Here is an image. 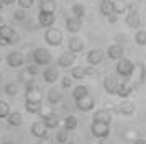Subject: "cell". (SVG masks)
Listing matches in <instances>:
<instances>
[{
    "label": "cell",
    "instance_id": "6da1fadb",
    "mask_svg": "<svg viewBox=\"0 0 146 144\" xmlns=\"http://www.w3.org/2000/svg\"><path fill=\"white\" fill-rule=\"evenodd\" d=\"M31 52H33V62L38 65H44L46 67L53 61V56H51V52L48 51L46 48H35Z\"/></svg>",
    "mask_w": 146,
    "mask_h": 144
},
{
    "label": "cell",
    "instance_id": "7a4b0ae2",
    "mask_svg": "<svg viewBox=\"0 0 146 144\" xmlns=\"http://www.w3.org/2000/svg\"><path fill=\"white\" fill-rule=\"evenodd\" d=\"M62 31H61L59 28H46V31H44V41H46L48 44L51 46V48H56V46H59L62 43Z\"/></svg>",
    "mask_w": 146,
    "mask_h": 144
},
{
    "label": "cell",
    "instance_id": "3957f363",
    "mask_svg": "<svg viewBox=\"0 0 146 144\" xmlns=\"http://www.w3.org/2000/svg\"><path fill=\"white\" fill-rule=\"evenodd\" d=\"M135 65L136 64L133 61H130V59H126V57H121L120 61H117V74H118L120 77L128 79L133 74V71H135Z\"/></svg>",
    "mask_w": 146,
    "mask_h": 144
},
{
    "label": "cell",
    "instance_id": "277c9868",
    "mask_svg": "<svg viewBox=\"0 0 146 144\" xmlns=\"http://www.w3.org/2000/svg\"><path fill=\"white\" fill-rule=\"evenodd\" d=\"M135 71H133V74L130 75L128 79H135V82L131 84L133 89H136V87H139L141 84H145V79H146V69H145V64L143 62H135Z\"/></svg>",
    "mask_w": 146,
    "mask_h": 144
},
{
    "label": "cell",
    "instance_id": "5b68a950",
    "mask_svg": "<svg viewBox=\"0 0 146 144\" xmlns=\"http://www.w3.org/2000/svg\"><path fill=\"white\" fill-rule=\"evenodd\" d=\"M90 133H92V136L99 137V139L108 137V134H110V124L108 123H102V121H92Z\"/></svg>",
    "mask_w": 146,
    "mask_h": 144
},
{
    "label": "cell",
    "instance_id": "8992f818",
    "mask_svg": "<svg viewBox=\"0 0 146 144\" xmlns=\"http://www.w3.org/2000/svg\"><path fill=\"white\" fill-rule=\"evenodd\" d=\"M27 62V57H25V54L20 51H13L7 54V64L12 67V69H18L21 65Z\"/></svg>",
    "mask_w": 146,
    "mask_h": 144
},
{
    "label": "cell",
    "instance_id": "52a82bcc",
    "mask_svg": "<svg viewBox=\"0 0 146 144\" xmlns=\"http://www.w3.org/2000/svg\"><path fill=\"white\" fill-rule=\"evenodd\" d=\"M48 131H49V128H48V124L44 123V120H43V121H35V123L31 124V134H33L35 137H38V139H44V137L48 136Z\"/></svg>",
    "mask_w": 146,
    "mask_h": 144
},
{
    "label": "cell",
    "instance_id": "ba28073f",
    "mask_svg": "<svg viewBox=\"0 0 146 144\" xmlns=\"http://www.w3.org/2000/svg\"><path fill=\"white\" fill-rule=\"evenodd\" d=\"M25 100L27 102H41L43 100V90L40 89V85H30V87H27Z\"/></svg>",
    "mask_w": 146,
    "mask_h": 144
},
{
    "label": "cell",
    "instance_id": "9c48e42d",
    "mask_svg": "<svg viewBox=\"0 0 146 144\" xmlns=\"http://www.w3.org/2000/svg\"><path fill=\"white\" fill-rule=\"evenodd\" d=\"M43 79L46 84H54L59 79V65H46L43 71Z\"/></svg>",
    "mask_w": 146,
    "mask_h": 144
},
{
    "label": "cell",
    "instance_id": "30bf717a",
    "mask_svg": "<svg viewBox=\"0 0 146 144\" xmlns=\"http://www.w3.org/2000/svg\"><path fill=\"white\" fill-rule=\"evenodd\" d=\"M123 54H125V49H123V46L118 44V43L110 44L107 48V57L112 59V61H120V59L123 57Z\"/></svg>",
    "mask_w": 146,
    "mask_h": 144
},
{
    "label": "cell",
    "instance_id": "8fae6325",
    "mask_svg": "<svg viewBox=\"0 0 146 144\" xmlns=\"http://www.w3.org/2000/svg\"><path fill=\"white\" fill-rule=\"evenodd\" d=\"M117 87H118L117 75H113V74L105 75V79H104V89H105L108 95H117Z\"/></svg>",
    "mask_w": 146,
    "mask_h": 144
},
{
    "label": "cell",
    "instance_id": "7c38bea8",
    "mask_svg": "<svg viewBox=\"0 0 146 144\" xmlns=\"http://www.w3.org/2000/svg\"><path fill=\"white\" fill-rule=\"evenodd\" d=\"M80 28H82V18L76 17V15H72V17H67V18H66V30L69 33L76 34V33L80 31Z\"/></svg>",
    "mask_w": 146,
    "mask_h": 144
},
{
    "label": "cell",
    "instance_id": "4fadbf2b",
    "mask_svg": "<svg viewBox=\"0 0 146 144\" xmlns=\"http://www.w3.org/2000/svg\"><path fill=\"white\" fill-rule=\"evenodd\" d=\"M67 48H69V51L74 52V54H79L80 51H84V48H86V43H84V39L79 38V36H71L69 38V43H67Z\"/></svg>",
    "mask_w": 146,
    "mask_h": 144
},
{
    "label": "cell",
    "instance_id": "5bb4252c",
    "mask_svg": "<svg viewBox=\"0 0 146 144\" xmlns=\"http://www.w3.org/2000/svg\"><path fill=\"white\" fill-rule=\"evenodd\" d=\"M104 61V51L99 49V48H94L87 52V62L90 65H99L100 62Z\"/></svg>",
    "mask_w": 146,
    "mask_h": 144
},
{
    "label": "cell",
    "instance_id": "9a60e30c",
    "mask_svg": "<svg viewBox=\"0 0 146 144\" xmlns=\"http://www.w3.org/2000/svg\"><path fill=\"white\" fill-rule=\"evenodd\" d=\"M76 62V54L71 51L67 52H62L59 57H58V65L62 67V69H67V67H71V65Z\"/></svg>",
    "mask_w": 146,
    "mask_h": 144
},
{
    "label": "cell",
    "instance_id": "2e32d148",
    "mask_svg": "<svg viewBox=\"0 0 146 144\" xmlns=\"http://www.w3.org/2000/svg\"><path fill=\"white\" fill-rule=\"evenodd\" d=\"M135 103L131 102H121L118 106H115V111L120 113V115H123V116H131L133 113H135Z\"/></svg>",
    "mask_w": 146,
    "mask_h": 144
},
{
    "label": "cell",
    "instance_id": "e0dca14e",
    "mask_svg": "<svg viewBox=\"0 0 146 144\" xmlns=\"http://www.w3.org/2000/svg\"><path fill=\"white\" fill-rule=\"evenodd\" d=\"M15 33H17V31H15L12 26H8V25H0V39L7 41L8 46L12 44V39H13Z\"/></svg>",
    "mask_w": 146,
    "mask_h": 144
},
{
    "label": "cell",
    "instance_id": "ac0fdd59",
    "mask_svg": "<svg viewBox=\"0 0 146 144\" xmlns=\"http://www.w3.org/2000/svg\"><path fill=\"white\" fill-rule=\"evenodd\" d=\"M38 23H40L41 28H51L54 25V13L40 12V15H38Z\"/></svg>",
    "mask_w": 146,
    "mask_h": 144
},
{
    "label": "cell",
    "instance_id": "d6986e66",
    "mask_svg": "<svg viewBox=\"0 0 146 144\" xmlns=\"http://www.w3.org/2000/svg\"><path fill=\"white\" fill-rule=\"evenodd\" d=\"M126 25L130 26V28H138L143 25V20L139 17V13H135V12H128L126 13Z\"/></svg>",
    "mask_w": 146,
    "mask_h": 144
},
{
    "label": "cell",
    "instance_id": "ffe728a7",
    "mask_svg": "<svg viewBox=\"0 0 146 144\" xmlns=\"http://www.w3.org/2000/svg\"><path fill=\"white\" fill-rule=\"evenodd\" d=\"M76 105H77V108H79L80 111H90L94 106H95V102H94V98L90 97V95H87V97L77 100Z\"/></svg>",
    "mask_w": 146,
    "mask_h": 144
},
{
    "label": "cell",
    "instance_id": "44dd1931",
    "mask_svg": "<svg viewBox=\"0 0 146 144\" xmlns=\"http://www.w3.org/2000/svg\"><path fill=\"white\" fill-rule=\"evenodd\" d=\"M94 121H102V123L110 124V121H112V113L108 110H105V108H100V110H97L94 113Z\"/></svg>",
    "mask_w": 146,
    "mask_h": 144
},
{
    "label": "cell",
    "instance_id": "7402d4cb",
    "mask_svg": "<svg viewBox=\"0 0 146 144\" xmlns=\"http://www.w3.org/2000/svg\"><path fill=\"white\" fill-rule=\"evenodd\" d=\"M43 120H44V123L48 124L49 129H54V128H58V126L61 124V120H59V116H58L56 113H48V115L43 116Z\"/></svg>",
    "mask_w": 146,
    "mask_h": 144
},
{
    "label": "cell",
    "instance_id": "603a6c76",
    "mask_svg": "<svg viewBox=\"0 0 146 144\" xmlns=\"http://www.w3.org/2000/svg\"><path fill=\"white\" fill-rule=\"evenodd\" d=\"M133 92V87L128 82H118V87H117V95L121 98L130 97V93Z\"/></svg>",
    "mask_w": 146,
    "mask_h": 144
},
{
    "label": "cell",
    "instance_id": "cb8c5ba5",
    "mask_svg": "<svg viewBox=\"0 0 146 144\" xmlns=\"http://www.w3.org/2000/svg\"><path fill=\"white\" fill-rule=\"evenodd\" d=\"M62 100V92L59 90V89H56V87H53L51 90L48 92V102L51 105H58Z\"/></svg>",
    "mask_w": 146,
    "mask_h": 144
},
{
    "label": "cell",
    "instance_id": "d4e9b609",
    "mask_svg": "<svg viewBox=\"0 0 146 144\" xmlns=\"http://www.w3.org/2000/svg\"><path fill=\"white\" fill-rule=\"evenodd\" d=\"M7 121H8V124L10 126H21L23 124V115H21L20 111H12L10 115H8V118H7Z\"/></svg>",
    "mask_w": 146,
    "mask_h": 144
},
{
    "label": "cell",
    "instance_id": "484cf974",
    "mask_svg": "<svg viewBox=\"0 0 146 144\" xmlns=\"http://www.w3.org/2000/svg\"><path fill=\"white\" fill-rule=\"evenodd\" d=\"M40 12L54 13L56 12V0H41L40 2Z\"/></svg>",
    "mask_w": 146,
    "mask_h": 144
},
{
    "label": "cell",
    "instance_id": "4316f807",
    "mask_svg": "<svg viewBox=\"0 0 146 144\" xmlns=\"http://www.w3.org/2000/svg\"><path fill=\"white\" fill-rule=\"evenodd\" d=\"M89 95V89H87L86 85H76L72 90V98L77 102V100H80V98H84Z\"/></svg>",
    "mask_w": 146,
    "mask_h": 144
},
{
    "label": "cell",
    "instance_id": "83f0119b",
    "mask_svg": "<svg viewBox=\"0 0 146 144\" xmlns=\"http://www.w3.org/2000/svg\"><path fill=\"white\" fill-rule=\"evenodd\" d=\"M100 13H102L104 17H108V15L115 13V8H113V2L112 0H104V2H100Z\"/></svg>",
    "mask_w": 146,
    "mask_h": 144
},
{
    "label": "cell",
    "instance_id": "f1b7e54d",
    "mask_svg": "<svg viewBox=\"0 0 146 144\" xmlns=\"http://www.w3.org/2000/svg\"><path fill=\"white\" fill-rule=\"evenodd\" d=\"M113 2V8H115V13H118V15H121V13H128V3H126L125 0H112Z\"/></svg>",
    "mask_w": 146,
    "mask_h": 144
},
{
    "label": "cell",
    "instance_id": "f546056e",
    "mask_svg": "<svg viewBox=\"0 0 146 144\" xmlns=\"http://www.w3.org/2000/svg\"><path fill=\"white\" fill-rule=\"evenodd\" d=\"M56 139H58V143H59V144L71 143V131L66 129V128H64V129H59V133H58Z\"/></svg>",
    "mask_w": 146,
    "mask_h": 144
},
{
    "label": "cell",
    "instance_id": "4dcf8cb0",
    "mask_svg": "<svg viewBox=\"0 0 146 144\" xmlns=\"http://www.w3.org/2000/svg\"><path fill=\"white\" fill-rule=\"evenodd\" d=\"M64 128L69 129V131H74L77 128V118L74 116V115H67V116L64 118Z\"/></svg>",
    "mask_w": 146,
    "mask_h": 144
},
{
    "label": "cell",
    "instance_id": "1f68e13d",
    "mask_svg": "<svg viewBox=\"0 0 146 144\" xmlns=\"http://www.w3.org/2000/svg\"><path fill=\"white\" fill-rule=\"evenodd\" d=\"M71 77L76 79V80H79V79H86L87 77V71H86V67H74L72 71H71Z\"/></svg>",
    "mask_w": 146,
    "mask_h": 144
},
{
    "label": "cell",
    "instance_id": "d6a6232c",
    "mask_svg": "<svg viewBox=\"0 0 146 144\" xmlns=\"http://www.w3.org/2000/svg\"><path fill=\"white\" fill-rule=\"evenodd\" d=\"M10 113H12L10 105H8L5 100H0V120H7Z\"/></svg>",
    "mask_w": 146,
    "mask_h": 144
},
{
    "label": "cell",
    "instance_id": "836d02e7",
    "mask_svg": "<svg viewBox=\"0 0 146 144\" xmlns=\"http://www.w3.org/2000/svg\"><path fill=\"white\" fill-rule=\"evenodd\" d=\"M28 113H40L41 111V102H27L25 103Z\"/></svg>",
    "mask_w": 146,
    "mask_h": 144
},
{
    "label": "cell",
    "instance_id": "e575fe53",
    "mask_svg": "<svg viewBox=\"0 0 146 144\" xmlns=\"http://www.w3.org/2000/svg\"><path fill=\"white\" fill-rule=\"evenodd\" d=\"M31 79H33V75H31V72L28 71V67L27 69H21L20 74H18V80H20L21 84H25V85H27Z\"/></svg>",
    "mask_w": 146,
    "mask_h": 144
},
{
    "label": "cell",
    "instance_id": "d590c367",
    "mask_svg": "<svg viewBox=\"0 0 146 144\" xmlns=\"http://www.w3.org/2000/svg\"><path fill=\"white\" fill-rule=\"evenodd\" d=\"M135 43L138 46H146V30H138L135 34Z\"/></svg>",
    "mask_w": 146,
    "mask_h": 144
},
{
    "label": "cell",
    "instance_id": "8d00e7d4",
    "mask_svg": "<svg viewBox=\"0 0 146 144\" xmlns=\"http://www.w3.org/2000/svg\"><path fill=\"white\" fill-rule=\"evenodd\" d=\"M72 13L76 17H79V18H84V15H86V7L82 5V3H74L72 5Z\"/></svg>",
    "mask_w": 146,
    "mask_h": 144
},
{
    "label": "cell",
    "instance_id": "74e56055",
    "mask_svg": "<svg viewBox=\"0 0 146 144\" xmlns=\"http://www.w3.org/2000/svg\"><path fill=\"white\" fill-rule=\"evenodd\" d=\"M3 92H5L7 95H10V97H12V95H17L18 89H17V85H15V84H12V82H10V84H5V89H3Z\"/></svg>",
    "mask_w": 146,
    "mask_h": 144
},
{
    "label": "cell",
    "instance_id": "f35d334b",
    "mask_svg": "<svg viewBox=\"0 0 146 144\" xmlns=\"http://www.w3.org/2000/svg\"><path fill=\"white\" fill-rule=\"evenodd\" d=\"M17 3H18V7H20V8L28 10V8H31V7H33L35 0H17Z\"/></svg>",
    "mask_w": 146,
    "mask_h": 144
},
{
    "label": "cell",
    "instance_id": "ab89813d",
    "mask_svg": "<svg viewBox=\"0 0 146 144\" xmlns=\"http://www.w3.org/2000/svg\"><path fill=\"white\" fill-rule=\"evenodd\" d=\"M13 18L17 20V21H25V18H27V13H25V10H23V8L17 10V12L13 13Z\"/></svg>",
    "mask_w": 146,
    "mask_h": 144
},
{
    "label": "cell",
    "instance_id": "60d3db41",
    "mask_svg": "<svg viewBox=\"0 0 146 144\" xmlns=\"http://www.w3.org/2000/svg\"><path fill=\"white\" fill-rule=\"evenodd\" d=\"M61 85H62V89H71V85H72V77H64L61 80Z\"/></svg>",
    "mask_w": 146,
    "mask_h": 144
},
{
    "label": "cell",
    "instance_id": "b9f144b4",
    "mask_svg": "<svg viewBox=\"0 0 146 144\" xmlns=\"http://www.w3.org/2000/svg\"><path fill=\"white\" fill-rule=\"evenodd\" d=\"M38 67H40L38 64H30V65H28V71L31 72V75H33V77H38Z\"/></svg>",
    "mask_w": 146,
    "mask_h": 144
},
{
    "label": "cell",
    "instance_id": "7bdbcfd3",
    "mask_svg": "<svg viewBox=\"0 0 146 144\" xmlns=\"http://www.w3.org/2000/svg\"><path fill=\"white\" fill-rule=\"evenodd\" d=\"M115 41H118V44H123V43H126L128 39H126L125 34H115Z\"/></svg>",
    "mask_w": 146,
    "mask_h": 144
},
{
    "label": "cell",
    "instance_id": "ee69618b",
    "mask_svg": "<svg viewBox=\"0 0 146 144\" xmlns=\"http://www.w3.org/2000/svg\"><path fill=\"white\" fill-rule=\"evenodd\" d=\"M107 20H108L110 23H117V21H118V13H112V15H108Z\"/></svg>",
    "mask_w": 146,
    "mask_h": 144
},
{
    "label": "cell",
    "instance_id": "f6af8a7d",
    "mask_svg": "<svg viewBox=\"0 0 146 144\" xmlns=\"http://www.w3.org/2000/svg\"><path fill=\"white\" fill-rule=\"evenodd\" d=\"M133 144H146V141L143 137H136V139H133Z\"/></svg>",
    "mask_w": 146,
    "mask_h": 144
},
{
    "label": "cell",
    "instance_id": "bcb514c9",
    "mask_svg": "<svg viewBox=\"0 0 146 144\" xmlns=\"http://www.w3.org/2000/svg\"><path fill=\"white\" fill-rule=\"evenodd\" d=\"M13 3H17V0H3V5H8V7H12Z\"/></svg>",
    "mask_w": 146,
    "mask_h": 144
},
{
    "label": "cell",
    "instance_id": "7dc6e473",
    "mask_svg": "<svg viewBox=\"0 0 146 144\" xmlns=\"http://www.w3.org/2000/svg\"><path fill=\"white\" fill-rule=\"evenodd\" d=\"M99 144H112V143H110V141H107V137H104V139H100Z\"/></svg>",
    "mask_w": 146,
    "mask_h": 144
},
{
    "label": "cell",
    "instance_id": "c3c4849f",
    "mask_svg": "<svg viewBox=\"0 0 146 144\" xmlns=\"http://www.w3.org/2000/svg\"><path fill=\"white\" fill-rule=\"evenodd\" d=\"M86 71H87V75H90V74H94V71L90 69V67H86Z\"/></svg>",
    "mask_w": 146,
    "mask_h": 144
},
{
    "label": "cell",
    "instance_id": "681fc988",
    "mask_svg": "<svg viewBox=\"0 0 146 144\" xmlns=\"http://www.w3.org/2000/svg\"><path fill=\"white\" fill-rule=\"evenodd\" d=\"M2 8H3V0H0V12H2Z\"/></svg>",
    "mask_w": 146,
    "mask_h": 144
},
{
    "label": "cell",
    "instance_id": "f907efd6",
    "mask_svg": "<svg viewBox=\"0 0 146 144\" xmlns=\"http://www.w3.org/2000/svg\"><path fill=\"white\" fill-rule=\"evenodd\" d=\"M0 25H3V17L0 15Z\"/></svg>",
    "mask_w": 146,
    "mask_h": 144
},
{
    "label": "cell",
    "instance_id": "816d5d0a",
    "mask_svg": "<svg viewBox=\"0 0 146 144\" xmlns=\"http://www.w3.org/2000/svg\"><path fill=\"white\" fill-rule=\"evenodd\" d=\"M2 144H15V143H12V141H5V143H2Z\"/></svg>",
    "mask_w": 146,
    "mask_h": 144
},
{
    "label": "cell",
    "instance_id": "f5cc1de1",
    "mask_svg": "<svg viewBox=\"0 0 146 144\" xmlns=\"http://www.w3.org/2000/svg\"><path fill=\"white\" fill-rule=\"evenodd\" d=\"M0 85H2V74H0Z\"/></svg>",
    "mask_w": 146,
    "mask_h": 144
},
{
    "label": "cell",
    "instance_id": "db71d44e",
    "mask_svg": "<svg viewBox=\"0 0 146 144\" xmlns=\"http://www.w3.org/2000/svg\"><path fill=\"white\" fill-rule=\"evenodd\" d=\"M100 2H104V0H100Z\"/></svg>",
    "mask_w": 146,
    "mask_h": 144
},
{
    "label": "cell",
    "instance_id": "11a10c76",
    "mask_svg": "<svg viewBox=\"0 0 146 144\" xmlns=\"http://www.w3.org/2000/svg\"><path fill=\"white\" fill-rule=\"evenodd\" d=\"M38 2H41V0H38Z\"/></svg>",
    "mask_w": 146,
    "mask_h": 144
},
{
    "label": "cell",
    "instance_id": "9f6ffc18",
    "mask_svg": "<svg viewBox=\"0 0 146 144\" xmlns=\"http://www.w3.org/2000/svg\"><path fill=\"white\" fill-rule=\"evenodd\" d=\"M0 61H2V57H0Z\"/></svg>",
    "mask_w": 146,
    "mask_h": 144
}]
</instances>
